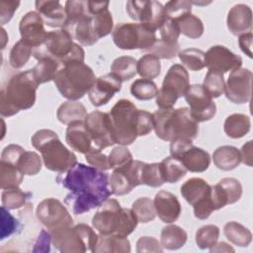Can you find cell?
<instances>
[{"mask_svg":"<svg viewBox=\"0 0 253 253\" xmlns=\"http://www.w3.org/2000/svg\"><path fill=\"white\" fill-rule=\"evenodd\" d=\"M61 184L69 190L64 204L76 215L101 207L113 194L108 173L83 163H76L70 168L61 180Z\"/></svg>","mask_w":253,"mask_h":253,"instance_id":"6da1fadb","label":"cell"},{"mask_svg":"<svg viewBox=\"0 0 253 253\" xmlns=\"http://www.w3.org/2000/svg\"><path fill=\"white\" fill-rule=\"evenodd\" d=\"M38 86L32 69L11 76L0 92L1 117H12L31 109L36 103Z\"/></svg>","mask_w":253,"mask_h":253,"instance_id":"7a4b0ae2","label":"cell"},{"mask_svg":"<svg viewBox=\"0 0 253 253\" xmlns=\"http://www.w3.org/2000/svg\"><path fill=\"white\" fill-rule=\"evenodd\" d=\"M153 115L154 130L162 140L187 139L193 141L199 133V123L192 117L189 108L159 109Z\"/></svg>","mask_w":253,"mask_h":253,"instance_id":"3957f363","label":"cell"},{"mask_svg":"<svg viewBox=\"0 0 253 253\" xmlns=\"http://www.w3.org/2000/svg\"><path fill=\"white\" fill-rule=\"evenodd\" d=\"M138 220L131 209L122 208L115 199H108L92 218L93 227L103 235L116 234L127 237L135 229Z\"/></svg>","mask_w":253,"mask_h":253,"instance_id":"277c9868","label":"cell"},{"mask_svg":"<svg viewBox=\"0 0 253 253\" xmlns=\"http://www.w3.org/2000/svg\"><path fill=\"white\" fill-rule=\"evenodd\" d=\"M31 142L41 152L45 168L50 171L67 172L77 163L76 155L63 145L57 133L51 129L42 128L36 131Z\"/></svg>","mask_w":253,"mask_h":253,"instance_id":"5b68a950","label":"cell"},{"mask_svg":"<svg viewBox=\"0 0 253 253\" xmlns=\"http://www.w3.org/2000/svg\"><path fill=\"white\" fill-rule=\"evenodd\" d=\"M90 66L80 61H70L57 71L53 82L59 93L70 101L83 98L96 81Z\"/></svg>","mask_w":253,"mask_h":253,"instance_id":"8992f818","label":"cell"},{"mask_svg":"<svg viewBox=\"0 0 253 253\" xmlns=\"http://www.w3.org/2000/svg\"><path fill=\"white\" fill-rule=\"evenodd\" d=\"M33 55L36 59L44 55L50 56L58 60L61 65L70 61L84 62L85 59L84 49L73 42L72 36L65 29L48 32L45 42L34 49Z\"/></svg>","mask_w":253,"mask_h":253,"instance_id":"52a82bcc","label":"cell"},{"mask_svg":"<svg viewBox=\"0 0 253 253\" xmlns=\"http://www.w3.org/2000/svg\"><path fill=\"white\" fill-rule=\"evenodd\" d=\"M49 232L53 246L62 253H94L99 238L94 229L85 223L64 226Z\"/></svg>","mask_w":253,"mask_h":253,"instance_id":"ba28073f","label":"cell"},{"mask_svg":"<svg viewBox=\"0 0 253 253\" xmlns=\"http://www.w3.org/2000/svg\"><path fill=\"white\" fill-rule=\"evenodd\" d=\"M116 143L129 145L136 139L138 109L126 99L119 100L109 113Z\"/></svg>","mask_w":253,"mask_h":253,"instance_id":"9c48e42d","label":"cell"},{"mask_svg":"<svg viewBox=\"0 0 253 253\" xmlns=\"http://www.w3.org/2000/svg\"><path fill=\"white\" fill-rule=\"evenodd\" d=\"M66 23L63 29L67 30L80 44L91 46L98 42L92 25V16L88 11L87 1L69 0L65 2Z\"/></svg>","mask_w":253,"mask_h":253,"instance_id":"30bf717a","label":"cell"},{"mask_svg":"<svg viewBox=\"0 0 253 253\" xmlns=\"http://www.w3.org/2000/svg\"><path fill=\"white\" fill-rule=\"evenodd\" d=\"M155 30L142 23H120L112 34L114 43L121 49L148 50L156 42Z\"/></svg>","mask_w":253,"mask_h":253,"instance_id":"8fae6325","label":"cell"},{"mask_svg":"<svg viewBox=\"0 0 253 253\" xmlns=\"http://www.w3.org/2000/svg\"><path fill=\"white\" fill-rule=\"evenodd\" d=\"M190 87L189 74L186 68L181 64H173L167 71L161 88L158 90L155 98L159 109H173L177 100L185 96Z\"/></svg>","mask_w":253,"mask_h":253,"instance_id":"7c38bea8","label":"cell"},{"mask_svg":"<svg viewBox=\"0 0 253 253\" xmlns=\"http://www.w3.org/2000/svg\"><path fill=\"white\" fill-rule=\"evenodd\" d=\"M181 195L194 209L199 219H207L213 210L211 186L202 178H191L181 186Z\"/></svg>","mask_w":253,"mask_h":253,"instance_id":"4fadbf2b","label":"cell"},{"mask_svg":"<svg viewBox=\"0 0 253 253\" xmlns=\"http://www.w3.org/2000/svg\"><path fill=\"white\" fill-rule=\"evenodd\" d=\"M170 154L172 157L180 160L187 171L190 172H205L211 164V156L209 152L193 145V141L187 139H176L171 141Z\"/></svg>","mask_w":253,"mask_h":253,"instance_id":"5bb4252c","label":"cell"},{"mask_svg":"<svg viewBox=\"0 0 253 253\" xmlns=\"http://www.w3.org/2000/svg\"><path fill=\"white\" fill-rule=\"evenodd\" d=\"M36 214L40 222L42 223L48 231L73 225V218L66 207L59 200L54 198L42 200L37 207Z\"/></svg>","mask_w":253,"mask_h":253,"instance_id":"9a60e30c","label":"cell"},{"mask_svg":"<svg viewBox=\"0 0 253 253\" xmlns=\"http://www.w3.org/2000/svg\"><path fill=\"white\" fill-rule=\"evenodd\" d=\"M143 163L139 160H132L126 166L114 169L109 178L112 193L117 196H124L130 193L133 188L142 185Z\"/></svg>","mask_w":253,"mask_h":253,"instance_id":"2e32d148","label":"cell"},{"mask_svg":"<svg viewBox=\"0 0 253 253\" xmlns=\"http://www.w3.org/2000/svg\"><path fill=\"white\" fill-rule=\"evenodd\" d=\"M128 16L139 23L145 24L153 30H159L165 21L164 6L157 1L129 0L126 4Z\"/></svg>","mask_w":253,"mask_h":253,"instance_id":"e0dca14e","label":"cell"},{"mask_svg":"<svg viewBox=\"0 0 253 253\" xmlns=\"http://www.w3.org/2000/svg\"><path fill=\"white\" fill-rule=\"evenodd\" d=\"M84 124L92 142L95 144L94 147L102 150L116 143L109 114L94 111L87 115Z\"/></svg>","mask_w":253,"mask_h":253,"instance_id":"ac0fdd59","label":"cell"},{"mask_svg":"<svg viewBox=\"0 0 253 253\" xmlns=\"http://www.w3.org/2000/svg\"><path fill=\"white\" fill-rule=\"evenodd\" d=\"M185 100L190 106L192 117L198 122H206L211 120L216 113V105L212 98L207 93L203 85H191L186 94Z\"/></svg>","mask_w":253,"mask_h":253,"instance_id":"d6986e66","label":"cell"},{"mask_svg":"<svg viewBox=\"0 0 253 253\" xmlns=\"http://www.w3.org/2000/svg\"><path fill=\"white\" fill-rule=\"evenodd\" d=\"M252 72L247 68L231 71L224 86L226 98L234 104H245L251 98Z\"/></svg>","mask_w":253,"mask_h":253,"instance_id":"ffe728a7","label":"cell"},{"mask_svg":"<svg viewBox=\"0 0 253 253\" xmlns=\"http://www.w3.org/2000/svg\"><path fill=\"white\" fill-rule=\"evenodd\" d=\"M206 65L211 71L224 74L241 67L242 58L223 45H213L205 52Z\"/></svg>","mask_w":253,"mask_h":253,"instance_id":"44dd1931","label":"cell"},{"mask_svg":"<svg viewBox=\"0 0 253 253\" xmlns=\"http://www.w3.org/2000/svg\"><path fill=\"white\" fill-rule=\"evenodd\" d=\"M19 32L21 39L34 48L42 45L48 34L42 16L37 11H30L23 16L19 23Z\"/></svg>","mask_w":253,"mask_h":253,"instance_id":"7402d4cb","label":"cell"},{"mask_svg":"<svg viewBox=\"0 0 253 253\" xmlns=\"http://www.w3.org/2000/svg\"><path fill=\"white\" fill-rule=\"evenodd\" d=\"M121 89L122 80L111 72L96 79L94 85L88 92V97L93 106L101 107L109 103Z\"/></svg>","mask_w":253,"mask_h":253,"instance_id":"603a6c76","label":"cell"},{"mask_svg":"<svg viewBox=\"0 0 253 253\" xmlns=\"http://www.w3.org/2000/svg\"><path fill=\"white\" fill-rule=\"evenodd\" d=\"M110 2L87 1L88 11L92 16V25L95 35L98 39L104 38L113 32L114 22L111 12L109 11Z\"/></svg>","mask_w":253,"mask_h":253,"instance_id":"cb8c5ba5","label":"cell"},{"mask_svg":"<svg viewBox=\"0 0 253 253\" xmlns=\"http://www.w3.org/2000/svg\"><path fill=\"white\" fill-rule=\"evenodd\" d=\"M156 214L165 223L176 221L181 214V204L177 197L167 191H159L153 200Z\"/></svg>","mask_w":253,"mask_h":253,"instance_id":"d4e9b609","label":"cell"},{"mask_svg":"<svg viewBox=\"0 0 253 253\" xmlns=\"http://www.w3.org/2000/svg\"><path fill=\"white\" fill-rule=\"evenodd\" d=\"M37 12L42 16L45 25L51 28L63 29L66 23V12L57 0H38L35 2Z\"/></svg>","mask_w":253,"mask_h":253,"instance_id":"484cf974","label":"cell"},{"mask_svg":"<svg viewBox=\"0 0 253 253\" xmlns=\"http://www.w3.org/2000/svg\"><path fill=\"white\" fill-rule=\"evenodd\" d=\"M226 25L229 32L240 36L252 30V11L245 4H236L228 12Z\"/></svg>","mask_w":253,"mask_h":253,"instance_id":"4316f807","label":"cell"},{"mask_svg":"<svg viewBox=\"0 0 253 253\" xmlns=\"http://www.w3.org/2000/svg\"><path fill=\"white\" fill-rule=\"evenodd\" d=\"M67 144L75 151L86 154L91 149L92 139L84 122H73L68 125L65 133Z\"/></svg>","mask_w":253,"mask_h":253,"instance_id":"83f0119b","label":"cell"},{"mask_svg":"<svg viewBox=\"0 0 253 253\" xmlns=\"http://www.w3.org/2000/svg\"><path fill=\"white\" fill-rule=\"evenodd\" d=\"M212 160L218 169L230 171L238 167L241 163V153L235 146L222 145L213 151Z\"/></svg>","mask_w":253,"mask_h":253,"instance_id":"f1b7e54d","label":"cell"},{"mask_svg":"<svg viewBox=\"0 0 253 253\" xmlns=\"http://www.w3.org/2000/svg\"><path fill=\"white\" fill-rule=\"evenodd\" d=\"M128 253L130 252V243L126 237L116 234H100L94 253Z\"/></svg>","mask_w":253,"mask_h":253,"instance_id":"f546056e","label":"cell"},{"mask_svg":"<svg viewBox=\"0 0 253 253\" xmlns=\"http://www.w3.org/2000/svg\"><path fill=\"white\" fill-rule=\"evenodd\" d=\"M87 111L83 104L77 101H66L61 104L56 112L57 120L63 125H69L73 122H84L87 117Z\"/></svg>","mask_w":253,"mask_h":253,"instance_id":"4dcf8cb0","label":"cell"},{"mask_svg":"<svg viewBox=\"0 0 253 253\" xmlns=\"http://www.w3.org/2000/svg\"><path fill=\"white\" fill-rule=\"evenodd\" d=\"M37 60L38 63L32 69V71L38 84L41 85L53 80L60 68L61 63L58 60L46 55L42 56Z\"/></svg>","mask_w":253,"mask_h":253,"instance_id":"1f68e13d","label":"cell"},{"mask_svg":"<svg viewBox=\"0 0 253 253\" xmlns=\"http://www.w3.org/2000/svg\"><path fill=\"white\" fill-rule=\"evenodd\" d=\"M187 238V232L182 227L175 224H170L162 228L160 244L164 249L177 250L185 245Z\"/></svg>","mask_w":253,"mask_h":253,"instance_id":"d6a6232c","label":"cell"},{"mask_svg":"<svg viewBox=\"0 0 253 253\" xmlns=\"http://www.w3.org/2000/svg\"><path fill=\"white\" fill-rule=\"evenodd\" d=\"M250 126L251 122L248 116L244 114H232L225 119L223 129L227 136L240 138L249 132Z\"/></svg>","mask_w":253,"mask_h":253,"instance_id":"836d02e7","label":"cell"},{"mask_svg":"<svg viewBox=\"0 0 253 253\" xmlns=\"http://www.w3.org/2000/svg\"><path fill=\"white\" fill-rule=\"evenodd\" d=\"M225 237L234 245L247 247L252 241L251 231L236 221H229L223 227Z\"/></svg>","mask_w":253,"mask_h":253,"instance_id":"e575fe53","label":"cell"},{"mask_svg":"<svg viewBox=\"0 0 253 253\" xmlns=\"http://www.w3.org/2000/svg\"><path fill=\"white\" fill-rule=\"evenodd\" d=\"M24 180V174L13 164L0 161V184L2 190L19 188Z\"/></svg>","mask_w":253,"mask_h":253,"instance_id":"d590c367","label":"cell"},{"mask_svg":"<svg viewBox=\"0 0 253 253\" xmlns=\"http://www.w3.org/2000/svg\"><path fill=\"white\" fill-rule=\"evenodd\" d=\"M160 168L163 179L167 183H177L187 173V169L183 163L172 156L164 158L160 162Z\"/></svg>","mask_w":253,"mask_h":253,"instance_id":"8d00e7d4","label":"cell"},{"mask_svg":"<svg viewBox=\"0 0 253 253\" xmlns=\"http://www.w3.org/2000/svg\"><path fill=\"white\" fill-rule=\"evenodd\" d=\"M136 63L137 60L131 56H120L113 61L111 65V71L117 75L122 80V82L128 81L137 73Z\"/></svg>","mask_w":253,"mask_h":253,"instance_id":"74e56055","label":"cell"},{"mask_svg":"<svg viewBox=\"0 0 253 253\" xmlns=\"http://www.w3.org/2000/svg\"><path fill=\"white\" fill-rule=\"evenodd\" d=\"M174 22L177 24L180 34L190 39H199L204 34L205 29L202 20L193 14L185 15Z\"/></svg>","mask_w":253,"mask_h":253,"instance_id":"f35d334b","label":"cell"},{"mask_svg":"<svg viewBox=\"0 0 253 253\" xmlns=\"http://www.w3.org/2000/svg\"><path fill=\"white\" fill-rule=\"evenodd\" d=\"M34 47L24 40L18 41L10 50L9 63L15 69L22 68L34 53Z\"/></svg>","mask_w":253,"mask_h":253,"instance_id":"ab89813d","label":"cell"},{"mask_svg":"<svg viewBox=\"0 0 253 253\" xmlns=\"http://www.w3.org/2000/svg\"><path fill=\"white\" fill-rule=\"evenodd\" d=\"M136 71L142 78L151 80L160 74V59L152 53H146L137 60Z\"/></svg>","mask_w":253,"mask_h":253,"instance_id":"60d3db41","label":"cell"},{"mask_svg":"<svg viewBox=\"0 0 253 253\" xmlns=\"http://www.w3.org/2000/svg\"><path fill=\"white\" fill-rule=\"evenodd\" d=\"M131 210L134 212L138 222L141 223L152 221L157 215L153 201L147 197H141L135 200L131 205Z\"/></svg>","mask_w":253,"mask_h":253,"instance_id":"b9f144b4","label":"cell"},{"mask_svg":"<svg viewBox=\"0 0 253 253\" xmlns=\"http://www.w3.org/2000/svg\"><path fill=\"white\" fill-rule=\"evenodd\" d=\"M179 59L190 70L199 71L205 68L206 65V53L198 48L190 47L179 51Z\"/></svg>","mask_w":253,"mask_h":253,"instance_id":"7bdbcfd3","label":"cell"},{"mask_svg":"<svg viewBox=\"0 0 253 253\" xmlns=\"http://www.w3.org/2000/svg\"><path fill=\"white\" fill-rule=\"evenodd\" d=\"M16 166L24 175L34 176L42 169V158L35 151L25 150L20 156Z\"/></svg>","mask_w":253,"mask_h":253,"instance_id":"ee69618b","label":"cell"},{"mask_svg":"<svg viewBox=\"0 0 253 253\" xmlns=\"http://www.w3.org/2000/svg\"><path fill=\"white\" fill-rule=\"evenodd\" d=\"M158 88L156 84L150 79H136L130 85L131 95L140 101H147L153 99L156 96Z\"/></svg>","mask_w":253,"mask_h":253,"instance_id":"f6af8a7d","label":"cell"},{"mask_svg":"<svg viewBox=\"0 0 253 253\" xmlns=\"http://www.w3.org/2000/svg\"><path fill=\"white\" fill-rule=\"evenodd\" d=\"M32 196L29 192H24L20 188L4 190L1 195V201L3 207L7 210H18L24 207L27 200Z\"/></svg>","mask_w":253,"mask_h":253,"instance_id":"bcb514c9","label":"cell"},{"mask_svg":"<svg viewBox=\"0 0 253 253\" xmlns=\"http://www.w3.org/2000/svg\"><path fill=\"white\" fill-rule=\"evenodd\" d=\"M219 228L214 224L200 227L196 232V243L201 249H210L217 243Z\"/></svg>","mask_w":253,"mask_h":253,"instance_id":"7dc6e473","label":"cell"},{"mask_svg":"<svg viewBox=\"0 0 253 253\" xmlns=\"http://www.w3.org/2000/svg\"><path fill=\"white\" fill-rule=\"evenodd\" d=\"M224 78L223 74L209 70L205 76L203 87L211 98H218L224 93Z\"/></svg>","mask_w":253,"mask_h":253,"instance_id":"c3c4849f","label":"cell"},{"mask_svg":"<svg viewBox=\"0 0 253 253\" xmlns=\"http://www.w3.org/2000/svg\"><path fill=\"white\" fill-rule=\"evenodd\" d=\"M141 182L142 185L153 188L162 186L165 181L161 173L160 163H143Z\"/></svg>","mask_w":253,"mask_h":253,"instance_id":"681fc988","label":"cell"},{"mask_svg":"<svg viewBox=\"0 0 253 253\" xmlns=\"http://www.w3.org/2000/svg\"><path fill=\"white\" fill-rule=\"evenodd\" d=\"M165 17L172 21H177L185 15L191 14L192 3L187 0L169 1L164 5Z\"/></svg>","mask_w":253,"mask_h":253,"instance_id":"f907efd6","label":"cell"},{"mask_svg":"<svg viewBox=\"0 0 253 253\" xmlns=\"http://www.w3.org/2000/svg\"><path fill=\"white\" fill-rule=\"evenodd\" d=\"M179 43H170L167 42H164L161 39H157L155 43L146 51L149 53L154 54L159 59H171L175 57L179 53Z\"/></svg>","mask_w":253,"mask_h":253,"instance_id":"816d5d0a","label":"cell"},{"mask_svg":"<svg viewBox=\"0 0 253 253\" xmlns=\"http://www.w3.org/2000/svg\"><path fill=\"white\" fill-rule=\"evenodd\" d=\"M108 158L111 169H117L126 166L133 160L132 154L127 149V147H126V145H120L113 148Z\"/></svg>","mask_w":253,"mask_h":253,"instance_id":"f5cc1de1","label":"cell"},{"mask_svg":"<svg viewBox=\"0 0 253 253\" xmlns=\"http://www.w3.org/2000/svg\"><path fill=\"white\" fill-rule=\"evenodd\" d=\"M226 194L228 205L234 204L239 201L242 196V186L235 178H223L218 183Z\"/></svg>","mask_w":253,"mask_h":253,"instance_id":"db71d44e","label":"cell"},{"mask_svg":"<svg viewBox=\"0 0 253 253\" xmlns=\"http://www.w3.org/2000/svg\"><path fill=\"white\" fill-rule=\"evenodd\" d=\"M85 159L87 163L98 170L107 171L111 169L108 156L102 153L101 150L96 147H91V149L85 154Z\"/></svg>","mask_w":253,"mask_h":253,"instance_id":"11a10c76","label":"cell"},{"mask_svg":"<svg viewBox=\"0 0 253 253\" xmlns=\"http://www.w3.org/2000/svg\"><path fill=\"white\" fill-rule=\"evenodd\" d=\"M161 40L164 42H170V43H176L178 42V39L180 36V31L178 29L177 24L170 20V19H165L163 24L159 28Z\"/></svg>","mask_w":253,"mask_h":253,"instance_id":"9f6ffc18","label":"cell"},{"mask_svg":"<svg viewBox=\"0 0 253 253\" xmlns=\"http://www.w3.org/2000/svg\"><path fill=\"white\" fill-rule=\"evenodd\" d=\"M154 129L153 115L145 110H138L137 118V135L144 136Z\"/></svg>","mask_w":253,"mask_h":253,"instance_id":"6f0895ef","label":"cell"},{"mask_svg":"<svg viewBox=\"0 0 253 253\" xmlns=\"http://www.w3.org/2000/svg\"><path fill=\"white\" fill-rule=\"evenodd\" d=\"M163 248L159 241L151 236H141L136 242V252L143 253V252H155L161 253Z\"/></svg>","mask_w":253,"mask_h":253,"instance_id":"680465c9","label":"cell"},{"mask_svg":"<svg viewBox=\"0 0 253 253\" xmlns=\"http://www.w3.org/2000/svg\"><path fill=\"white\" fill-rule=\"evenodd\" d=\"M2 231H1V239H4L5 237L11 235L13 232L16 231L18 227V221L15 219L13 215L10 214V212L7 211L5 207L2 206Z\"/></svg>","mask_w":253,"mask_h":253,"instance_id":"91938a15","label":"cell"},{"mask_svg":"<svg viewBox=\"0 0 253 253\" xmlns=\"http://www.w3.org/2000/svg\"><path fill=\"white\" fill-rule=\"evenodd\" d=\"M19 6L20 1H0V24L2 26L10 22Z\"/></svg>","mask_w":253,"mask_h":253,"instance_id":"94428289","label":"cell"},{"mask_svg":"<svg viewBox=\"0 0 253 253\" xmlns=\"http://www.w3.org/2000/svg\"><path fill=\"white\" fill-rule=\"evenodd\" d=\"M25 150H26L25 148H23L18 144H9L3 149L1 153V161L10 163L16 166L20 156Z\"/></svg>","mask_w":253,"mask_h":253,"instance_id":"6125c7cd","label":"cell"},{"mask_svg":"<svg viewBox=\"0 0 253 253\" xmlns=\"http://www.w3.org/2000/svg\"><path fill=\"white\" fill-rule=\"evenodd\" d=\"M252 40H253V36L251 32L242 34L238 38L239 47L250 58L252 57Z\"/></svg>","mask_w":253,"mask_h":253,"instance_id":"be15d7a7","label":"cell"},{"mask_svg":"<svg viewBox=\"0 0 253 253\" xmlns=\"http://www.w3.org/2000/svg\"><path fill=\"white\" fill-rule=\"evenodd\" d=\"M241 162L246 164L247 166L251 167L252 166V160H253V155H252V140L247 141L241 148Z\"/></svg>","mask_w":253,"mask_h":253,"instance_id":"e7e4bbea","label":"cell"},{"mask_svg":"<svg viewBox=\"0 0 253 253\" xmlns=\"http://www.w3.org/2000/svg\"><path fill=\"white\" fill-rule=\"evenodd\" d=\"M211 252H234V249L225 242L216 243L214 246L210 248Z\"/></svg>","mask_w":253,"mask_h":253,"instance_id":"03108f58","label":"cell"},{"mask_svg":"<svg viewBox=\"0 0 253 253\" xmlns=\"http://www.w3.org/2000/svg\"><path fill=\"white\" fill-rule=\"evenodd\" d=\"M1 33H2V48H4L5 44H6V42L8 40V36H7L6 31L4 30V28L1 29Z\"/></svg>","mask_w":253,"mask_h":253,"instance_id":"003e7915","label":"cell"}]
</instances>
